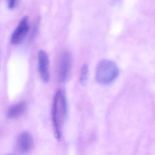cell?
<instances>
[{"instance_id": "1", "label": "cell", "mask_w": 155, "mask_h": 155, "mask_svg": "<svg viewBox=\"0 0 155 155\" xmlns=\"http://www.w3.org/2000/svg\"><path fill=\"white\" fill-rule=\"evenodd\" d=\"M66 98L62 90L56 92L54 97L52 108V120L55 137L59 140L61 137V128L67 115Z\"/></svg>"}, {"instance_id": "2", "label": "cell", "mask_w": 155, "mask_h": 155, "mask_svg": "<svg viewBox=\"0 0 155 155\" xmlns=\"http://www.w3.org/2000/svg\"><path fill=\"white\" fill-rule=\"evenodd\" d=\"M119 70L113 61L103 60L100 61L96 69V79L100 84L107 85L113 82L118 77Z\"/></svg>"}, {"instance_id": "3", "label": "cell", "mask_w": 155, "mask_h": 155, "mask_svg": "<svg viewBox=\"0 0 155 155\" xmlns=\"http://www.w3.org/2000/svg\"><path fill=\"white\" fill-rule=\"evenodd\" d=\"M72 65V56L68 51L63 52L59 58L58 66V74L59 80L64 82L70 76Z\"/></svg>"}, {"instance_id": "4", "label": "cell", "mask_w": 155, "mask_h": 155, "mask_svg": "<svg viewBox=\"0 0 155 155\" xmlns=\"http://www.w3.org/2000/svg\"><path fill=\"white\" fill-rule=\"evenodd\" d=\"M29 30L28 17L24 16L21 19L19 25L12 34L11 43L13 45L21 43L27 35Z\"/></svg>"}, {"instance_id": "5", "label": "cell", "mask_w": 155, "mask_h": 155, "mask_svg": "<svg viewBox=\"0 0 155 155\" xmlns=\"http://www.w3.org/2000/svg\"><path fill=\"white\" fill-rule=\"evenodd\" d=\"M38 71L41 79L45 83H47L50 78L49 57L43 50L38 53Z\"/></svg>"}, {"instance_id": "6", "label": "cell", "mask_w": 155, "mask_h": 155, "mask_svg": "<svg viewBox=\"0 0 155 155\" xmlns=\"http://www.w3.org/2000/svg\"><path fill=\"white\" fill-rule=\"evenodd\" d=\"M33 146V140L29 133L25 132L19 136L17 140V147L21 153L25 154L29 153Z\"/></svg>"}, {"instance_id": "7", "label": "cell", "mask_w": 155, "mask_h": 155, "mask_svg": "<svg viewBox=\"0 0 155 155\" xmlns=\"http://www.w3.org/2000/svg\"><path fill=\"white\" fill-rule=\"evenodd\" d=\"M26 104L24 102H19L11 107L7 113V117L10 119L17 118L23 114L25 111Z\"/></svg>"}, {"instance_id": "8", "label": "cell", "mask_w": 155, "mask_h": 155, "mask_svg": "<svg viewBox=\"0 0 155 155\" xmlns=\"http://www.w3.org/2000/svg\"><path fill=\"white\" fill-rule=\"evenodd\" d=\"M88 67L86 64L83 65L80 73V81L82 84H85L87 80L88 75Z\"/></svg>"}, {"instance_id": "9", "label": "cell", "mask_w": 155, "mask_h": 155, "mask_svg": "<svg viewBox=\"0 0 155 155\" xmlns=\"http://www.w3.org/2000/svg\"><path fill=\"white\" fill-rule=\"evenodd\" d=\"M16 0H7V6L10 9L14 8Z\"/></svg>"}]
</instances>
